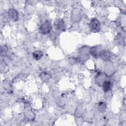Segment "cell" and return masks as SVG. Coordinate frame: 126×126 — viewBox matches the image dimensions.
<instances>
[{
	"label": "cell",
	"mask_w": 126,
	"mask_h": 126,
	"mask_svg": "<svg viewBox=\"0 0 126 126\" xmlns=\"http://www.w3.org/2000/svg\"><path fill=\"white\" fill-rule=\"evenodd\" d=\"M105 50V49L103 47L99 45L90 48V52L93 57L95 58H100V56Z\"/></svg>",
	"instance_id": "1"
},
{
	"label": "cell",
	"mask_w": 126,
	"mask_h": 126,
	"mask_svg": "<svg viewBox=\"0 0 126 126\" xmlns=\"http://www.w3.org/2000/svg\"><path fill=\"white\" fill-rule=\"evenodd\" d=\"M52 29L51 23L49 20H46L40 26L39 32L42 34H46L49 33Z\"/></svg>",
	"instance_id": "2"
},
{
	"label": "cell",
	"mask_w": 126,
	"mask_h": 126,
	"mask_svg": "<svg viewBox=\"0 0 126 126\" xmlns=\"http://www.w3.org/2000/svg\"><path fill=\"white\" fill-rule=\"evenodd\" d=\"M90 30L92 32H97L100 30V23L96 18H93L89 23Z\"/></svg>",
	"instance_id": "3"
},
{
	"label": "cell",
	"mask_w": 126,
	"mask_h": 126,
	"mask_svg": "<svg viewBox=\"0 0 126 126\" xmlns=\"http://www.w3.org/2000/svg\"><path fill=\"white\" fill-rule=\"evenodd\" d=\"M107 75L104 72H99L96 75L95 78V82L99 86L102 85L103 83L106 80Z\"/></svg>",
	"instance_id": "4"
},
{
	"label": "cell",
	"mask_w": 126,
	"mask_h": 126,
	"mask_svg": "<svg viewBox=\"0 0 126 126\" xmlns=\"http://www.w3.org/2000/svg\"><path fill=\"white\" fill-rule=\"evenodd\" d=\"M8 15L9 18L13 21H17L19 19L18 12L16 10L13 8L9 9L8 11Z\"/></svg>",
	"instance_id": "5"
},
{
	"label": "cell",
	"mask_w": 126,
	"mask_h": 126,
	"mask_svg": "<svg viewBox=\"0 0 126 126\" xmlns=\"http://www.w3.org/2000/svg\"><path fill=\"white\" fill-rule=\"evenodd\" d=\"M55 28L60 31H64L65 29V24L64 21L62 19H58L54 22Z\"/></svg>",
	"instance_id": "6"
},
{
	"label": "cell",
	"mask_w": 126,
	"mask_h": 126,
	"mask_svg": "<svg viewBox=\"0 0 126 126\" xmlns=\"http://www.w3.org/2000/svg\"><path fill=\"white\" fill-rule=\"evenodd\" d=\"M90 48H89L87 46H84L83 47H82L80 49L79 51V54L81 57L80 59L82 60L83 58H86L87 56H89V54H90Z\"/></svg>",
	"instance_id": "7"
},
{
	"label": "cell",
	"mask_w": 126,
	"mask_h": 126,
	"mask_svg": "<svg viewBox=\"0 0 126 126\" xmlns=\"http://www.w3.org/2000/svg\"><path fill=\"white\" fill-rule=\"evenodd\" d=\"M103 91L105 93H107L111 90L113 87V83L111 81L106 80L102 85Z\"/></svg>",
	"instance_id": "8"
},
{
	"label": "cell",
	"mask_w": 126,
	"mask_h": 126,
	"mask_svg": "<svg viewBox=\"0 0 126 126\" xmlns=\"http://www.w3.org/2000/svg\"><path fill=\"white\" fill-rule=\"evenodd\" d=\"M0 69L1 73H6L9 71V66L4 61L0 62Z\"/></svg>",
	"instance_id": "9"
},
{
	"label": "cell",
	"mask_w": 126,
	"mask_h": 126,
	"mask_svg": "<svg viewBox=\"0 0 126 126\" xmlns=\"http://www.w3.org/2000/svg\"><path fill=\"white\" fill-rule=\"evenodd\" d=\"M100 58L103 61L108 62L111 59V54L109 51L105 50L100 56Z\"/></svg>",
	"instance_id": "10"
},
{
	"label": "cell",
	"mask_w": 126,
	"mask_h": 126,
	"mask_svg": "<svg viewBox=\"0 0 126 126\" xmlns=\"http://www.w3.org/2000/svg\"><path fill=\"white\" fill-rule=\"evenodd\" d=\"M43 53L41 50H36L32 53V57L36 60H39L43 57Z\"/></svg>",
	"instance_id": "11"
},
{
	"label": "cell",
	"mask_w": 126,
	"mask_h": 126,
	"mask_svg": "<svg viewBox=\"0 0 126 126\" xmlns=\"http://www.w3.org/2000/svg\"><path fill=\"white\" fill-rule=\"evenodd\" d=\"M39 77L42 81L46 82L50 79L51 75L46 72H42L40 73Z\"/></svg>",
	"instance_id": "12"
},
{
	"label": "cell",
	"mask_w": 126,
	"mask_h": 126,
	"mask_svg": "<svg viewBox=\"0 0 126 126\" xmlns=\"http://www.w3.org/2000/svg\"><path fill=\"white\" fill-rule=\"evenodd\" d=\"M97 108V109L99 111L101 112H103L105 111V110L107 108V105H106V104L105 103H104V102L101 101V102H99L98 103Z\"/></svg>",
	"instance_id": "13"
},
{
	"label": "cell",
	"mask_w": 126,
	"mask_h": 126,
	"mask_svg": "<svg viewBox=\"0 0 126 126\" xmlns=\"http://www.w3.org/2000/svg\"><path fill=\"white\" fill-rule=\"evenodd\" d=\"M8 51V48L6 45L1 46L0 49V54L1 56H5Z\"/></svg>",
	"instance_id": "14"
}]
</instances>
